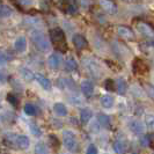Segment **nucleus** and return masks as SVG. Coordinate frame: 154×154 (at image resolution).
Instances as JSON below:
<instances>
[{"label": "nucleus", "mask_w": 154, "mask_h": 154, "mask_svg": "<svg viewBox=\"0 0 154 154\" xmlns=\"http://www.w3.org/2000/svg\"><path fill=\"white\" fill-rule=\"evenodd\" d=\"M7 99H8V101H9V102H11V103L14 106V107H16V106L19 104V101L16 100V97L14 96V95H13V94H8Z\"/></svg>", "instance_id": "obj_34"}, {"label": "nucleus", "mask_w": 154, "mask_h": 154, "mask_svg": "<svg viewBox=\"0 0 154 154\" xmlns=\"http://www.w3.org/2000/svg\"><path fill=\"white\" fill-rule=\"evenodd\" d=\"M36 80H37V82H38L39 85L42 86L45 91H50L51 89V81H50V79H48L46 77H44L43 74H36Z\"/></svg>", "instance_id": "obj_18"}, {"label": "nucleus", "mask_w": 154, "mask_h": 154, "mask_svg": "<svg viewBox=\"0 0 154 154\" xmlns=\"http://www.w3.org/2000/svg\"><path fill=\"white\" fill-rule=\"evenodd\" d=\"M114 151H115L117 154H124L125 153V149H126V145H125V143H124L123 140H121V139H117L114 141Z\"/></svg>", "instance_id": "obj_20"}, {"label": "nucleus", "mask_w": 154, "mask_h": 154, "mask_svg": "<svg viewBox=\"0 0 154 154\" xmlns=\"http://www.w3.org/2000/svg\"><path fill=\"white\" fill-rule=\"evenodd\" d=\"M84 66L87 69V72L95 79H99L101 77V67L92 58H85L84 59Z\"/></svg>", "instance_id": "obj_4"}, {"label": "nucleus", "mask_w": 154, "mask_h": 154, "mask_svg": "<svg viewBox=\"0 0 154 154\" xmlns=\"http://www.w3.org/2000/svg\"><path fill=\"white\" fill-rule=\"evenodd\" d=\"M104 154H109V153H104Z\"/></svg>", "instance_id": "obj_38"}, {"label": "nucleus", "mask_w": 154, "mask_h": 154, "mask_svg": "<svg viewBox=\"0 0 154 154\" xmlns=\"http://www.w3.org/2000/svg\"><path fill=\"white\" fill-rule=\"evenodd\" d=\"M20 74H21V77H22L23 80H26L27 82H30V81L36 79V74H34V72H32L31 69H27V67L20 69Z\"/></svg>", "instance_id": "obj_16"}, {"label": "nucleus", "mask_w": 154, "mask_h": 154, "mask_svg": "<svg viewBox=\"0 0 154 154\" xmlns=\"http://www.w3.org/2000/svg\"><path fill=\"white\" fill-rule=\"evenodd\" d=\"M72 41H73V44H74V46L77 48L78 50H84V49H86L87 45H88L87 39H86L82 35H80V34H75V35L73 36Z\"/></svg>", "instance_id": "obj_9"}, {"label": "nucleus", "mask_w": 154, "mask_h": 154, "mask_svg": "<svg viewBox=\"0 0 154 154\" xmlns=\"http://www.w3.org/2000/svg\"><path fill=\"white\" fill-rule=\"evenodd\" d=\"M23 109H24V112L28 116H35L37 114V107L32 103H26Z\"/></svg>", "instance_id": "obj_24"}, {"label": "nucleus", "mask_w": 154, "mask_h": 154, "mask_svg": "<svg viewBox=\"0 0 154 154\" xmlns=\"http://www.w3.org/2000/svg\"><path fill=\"white\" fill-rule=\"evenodd\" d=\"M145 91H146L147 93V95L151 97V100H153L154 101V87L152 85H148V84H146L145 85Z\"/></svg>", "instance_id": "obj_30"}, {"label": "nucleus", "mask_w": 154, "mask_h": 154, "mask_svg": "<svg viewBox=\"0 0 154 154\" xmlns=\"http://www.w3.org/2000/svg\"><path fill=\"white\" fill-rule=\"evenodd\" d=\"M50 41L54 44L56 49L59 50H65L66 49V41H65V34L62 28L56 27L50 30Z\"/></svg>", "instance_id": "obj_2"}, {"label": "nucleus", "mask_w": 154, "mask_h": 154, "mask_svg": "<svg viewBox=\"0 0 154 154\" xmlns=\"http://www.w3.org/2000/svg\"><path fill=\"white\" fill-rule=\"evenodd\" d=\"M116 82V91L119 95H124L126 93V89H128V84L126 81L124 80L123 78H118L115 81Z\"/></svg>", "instance_id": "obj_17"}, {"label": "nucleus", "mask_w": 154, "mask_h": 154, "mask_svg": "<svg viewBox=\"0 0 154 154\" xmlns=\"http://www.w3.org/2000/svg\"><path fill=\"white\" fill-rule=\"evenodd\" d=\"M0 107H1V106H0Z\"/></svg>", "instance_id": "obj_39"}, {"label": "nucleus", "mask_w": 154, "mask_h": 154, "mask_svg": "<svg viewBox=\"0 0 154 154\" xmlns=\"http://www.w3.org/2000/svg\"><path fill=\"white\" fill-rule=\"evenodd\" d=\"M93 117V111L89 108H82L80 111V119L84 124H87Z\"/></svg>", "instance_id": "obj_19"}, {"label": "nucleus", "mask_w": 154, "mask_h": 154, "mask_svg": "<svg viewBox=\"0 0 154 154\" xmlns=\"http://www.w3.org/2000/svg\"><path fill=\"white\" fill-rule=\"evenodd\" d=\"M97 122L101 126L106 128V129H109L111 126V122H110V118H109L108 115H104V114H100L97 116Z\"/></svg>", "instance_id": "obj_21"}, {"label": "nucleus", "mask_w": 154, "mask_h": 154, "mask_svg": "<svg viewBox=\"0 0 154 154\" xmlns=\"http://www.w3.org/2000/svg\"><path fill=\"white\" fill-rule=\"evenodd\" d=\"M54 112L57 114L58 116H66L67 115V108H66V106L62 103V102H58V103H56L54 106Z\"/></svg>", "instance_id": "obj_22"}, {"label": "nucleus", "mask_w": 154, "mask_h": 154, "mask_svg": "<svg viewBox=\"0 0 154 154\" xmlns=\"http://www.w3.org/2000/svg\"><path fill=\"white\" fill-rule=\"evenodd\" d=\"M117 32L121 37H123L124 39H134V34L133 31L128 28V27H124V26H119L117 28Z\"/></svg>", "instance_id": "obj_12"}, {"label": "nucleus", "mask_w": 154, "mask_h": 154, "mask_svg": "<svg viewBox=\"0 0 154 154\" xmlns=\"http://www.w3.org/2000/svg\"><path fill=\"white\" fill-rule=\"evenodd\" d=\"M13 11L12 8L7 6V5H1V9H0V17H9L12 15Z\"/></svg>", "instance_id": "obj_26"}, {"label": "nucleus", "mask_w": 154, "mask_h": 154, "mask_svg": "<svg viewBox=\"0 0 154 154\" xmlns=\"http://www.w3.org/2000/svg\"><path fill=\"white\" fill-rule=\"evenodd\" d=\"M48 65H49V67H51L52 69H59L60 65H62V57L58 54H50L49 58H48Z\"/></svg>", "instance_id": "obj_8"}, {"label": "nucleus", "mask_w": 154, "mask_h": 154, "mask_svg": "<svg viewBox=\"0 0 154 154\" xmlns=\"http://www.w3.org/2000/svg\"><path fill=\"white\" fill-rule=\"evenodd\" d=\"M80 88H81V92L84 93L86 97H91L94 93V85H93L92 81L89 80H84L80 85Z\"/></svg>", "instance_id": "obj_10"}, {"label": "nucleus", "mask_w": 154, "mask_h": 154, "mask_svg": "<svg viewBox=\"0 0 154 154\" xmlns=\"http://www.w3.org/2000/svg\"><path fill=\"white\" fill-rule=\"evenodd\" d=\"M77 69H78V63L75 62V59L73 57L67 58L66 62H65V69L67 72H73V71H75Z\"/></svg>", "instance_id": "obj_23"}, {"label": "nucleus", "mask_w": 154, "mask_h": 154, "mask_svg": "<svg viewBox=\"0 0 154 154\" xmlns=\"http://www.w3.org/2000/svg\"><path fill=\"white\" fill-rule=\"evenodd\" d=\"M101 7L103 8L108 14H116L117 13V6L112 0H99Z\"/></svg>", "instance_id": "obj_7"}, {"label": "nucleus", "mask_w": 154, "mask_h": 154, "mask_svg": "<svg viewBox=\"0 0 154 154\" xmlns=\"http://www.w3.org/2000/svg\"><path fill=\"white\" fill-rule=\"evenodd\" d=\"M34 153L35 154H49V151H48V147H46L43 143H37V144L35 145Z\"/></svg>", "instance_id": "obj_25"}, {"label": "nucleus", "mask_w": 154, "mask_h": 154, "mask_svg": "<svg viewBox=\"0 0 154 154\" xmlns=\"http://www.w3.org/2000/svg\"><path fill=\"white\" fill-rule=\"evenodd\" d=\"M5 79H6V75L0 71V81H5Z\"/></svg>", "instance_id": "obj_36"}, {"label": "nucleus", "mask_w": 154, "mask_h": 154, "mask_svg": "<svg viewBox=\"0 0 154 154\" xmlns=\"http://www.w3.org/2000/svg\"><path fill=\"white\" fill-rule=\"evenodd\" d=\"M144 123L148 129H154V115L152 114H147L144 118Z\"/></svg>", "instance_id": "obj_27"}, {"label": "nucleus", "mask_w": 154, "mask_h": 154, "mask_svg": "<svg viewBox=\"0 0 154 154\" xmlns=\"http://www.w3.org/2000/svg\"><path fill=\"white\" fill-rule=\"evenodd\" d=\"M0 9H1V4H0Z\"/></svg>", "instance_id": "obj_37"}, {"label": "nucleus", "mask_w": 154, "mask_h": 154, "mask_svg": "<svg viewBox=\"0 0 154 154\" xmlns=\"http://www.w3.org/2000/svg\"><path fill=\"white\" fill-rule=\"evenodd\" d=\"M129 129L133 133H143L145 131V123H143L141 121H139L137 118H133L129 122Z\"/></svg>", "instance_id": "obj_6"}, {"label": "nucleus", "mask_w": 154, "mask_h": 154, "mask_svg": "<svg viewBox=\"0 0 154 154\" xmlns=\"http://www.w3.org/2000/svg\"><path fill=\"white\" fill-rule=\"evenodd\" d=\"M9 60V57H7V52H2L0 51V66L5 65Z\"/></svg>", "instance_id": "obj_31"}, {"label": "nucleus", "mask_w": 154, "mask_h": 154, "mask_svg": "<svg viewBox=\"0 0 154 154\" xmlns=\"http://www.w3.org/2000/svg\"><path fill=\"white\" fill-rule=\"evenodd\" d=\"M133 71L136 73H139V74H145L148 72V66L143 60L137 58L133 60Z\"/></svg>", "instance_id": "obj_11"}, {"label": "nucleus", "mask_w": 154, "mask_h": 154, "mask_svg": "<svg viewBox=\"0 0 154 154\" xmlns=\"http://www.w3.org/2000/svg\"><path fill=\"white\" fill-rule=\"evenodd\" d=\"M86 154H97V147L95 145H89L87 147V151H86Z\"/></svg>", "instance_id": "obj_33"}, {"label": "nucleus", "mask_w": 154, "mask_h": 154, "mask_svg": "<svg viewBox=\"0 0 154 154\" xmlns=\"http://www.w3.org/2000/svg\"><path fill=\"white\" fill-rule=\"evenodd\" d=\"M63 143L64 146L71 152H75L78 149V140L75 133L71 130H65L63 132Z\"/></svg>", "instance_id": "obj_3"}, {"label": "nucleus", "mask_w": 154, "mask_h": 154, "mask_svg": "<svg viewBox=\"0 0 154 154\" xmlns=\"http://www.w3.org/2000/svg\"><path fill=\"white\" fill-rule=\"evenodd\" d=\"M101 106L103 107L104 109H110L114 107V104H115V100H114V97L111 96V95H108V94H106V95H103L102 97H101Z\"/></svg>", "instance_id": "obj_15"}, {"label": "nucleus", "mask_w": 154, "mask_h": 154, "mask_svg": "<svg viewBox=\"0 0 154 154\" xmlns=\"http://www.w3.org/2000/svg\"><path fill=\"white\" fill-rule=\"evenodd\" d=\"M49 139H50V143L52 144V146H54V147H59V139L57 138L54 134H50Z\"/></svg>", "instance_id": "obj_32"}, {"label": "nucleus", "mask_w": 154, "mask_h": 154, "mask_svg": "<svg viewBox=\"0 0 154 154\" xmlns=\"http://www.w3.org/2000/svg\"><path fill=\"white\" fill-rule=\"evenodd\" d=\"M22 6H30L32 5V0H17Z\"/></svg>", "instance_id": "obj_35"}, {"label": "nucleus", "mask_w": 154, "mask_h": 154, "mask_svg": "<svg viewBox=\"0 0 154 154\" xmlns=\"http://www.w3.org/2000/svg\"><path fill=\"white\" fill-rule=\"evenodd\" d=\"M30 132H31V134H34L35 137H41V134H42L41 129H39L36 124H34V123L30 124Z\"/></svg>", "instance_id": "obj_29"}, {"label": "nucleus", "mask_w": 154, "mask_h": 154, "mask_svg": "<svg viewBox=\"0 0 154 154\" xmlns=\"http://www.w3.org/2000/svg\"><path fill=\"white\" fill-rule=\"evenodd\" d=\"M14 49L17 52H24L27 50V38L24 36H19L14 42Z\"/></svg>", "instance_id": "obj_13"}, {"label": "nucleus", "mask_w": 154, "mask_h": 154, "mask_svg": "<svg viewBox=\"0 0 154 154\" xmlns=\"http://www.w3.org/2000/svg\"><path fill=\"white\" fill-rule=\"evenodd\" d=\"M104 88L109 91V92H112L116 89V82L112 80V79H107L104 81Z\"/></svg>", "instance_id": "obj_28"}, {"label": "nucleus", "mask_w": 154, "mask_h": 154, "mask_svg": "<svg viewBox=\"0 0 154 154\" xmlns=\"http://www.w3.org/2000/svg\"><path fill=\"white\" fill-rule=\"evenodd\" d=\"M30 39H31V42L34 43V45L36 46L39 51L48 52V51L50 50L51 41L48 38V36H46L43 31L38 30V29H34V30H31Z\"/></svg>", "instance_id": "obj_1"}, {"label": "nucleus", "mask_w": 154, "mask_h": 154, "mask_svg": "<svg viewBox=\"0 0 154 154\" xmlns=\"http://www.w3.org/2000/svg\"><path fill=\"white\" fill-rule=\"evenodd\" d=\"M15 143H16V145L19 146V148H21V149H27V148L29 147V144H30L29 138H28L27 136H23V134L16 136Z\"/></svg>", "instance_id": "obj_14"}, {"label": "nucleus", "mask_w": 154, "mask_h": 154, "mask_svg": "<svg viewBox=\"0 0 154 154\" xmlns=\"http://www.w3.org/2000/svg\"><path fill=\"white\" fill-rule=\"evenodd\" d=\"M137 30L147 38H154V29L145 22L137 23Z\"/></svg>", "instance_id": "obj_5"}]
</instances>
